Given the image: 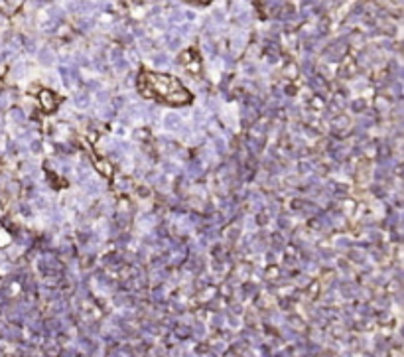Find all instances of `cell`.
Wrapping results in <instances>:
<instances>
[{
	"label": "cell",
	"mask_w": 404,
	"mask_h": 357,
	"mask_svg": "<svg viewBox=\"0 0 404 357\" xmlns=\"http://www.w3.org/2000/svg\"><path fill=\"white\" fill-rule=\"evenodd\" d=\"M138 91L142 97L170 107H183L192 103L194 97L180 83V79L156 72H142L138 75Z\"/></svg>",
	"instance_id": "1"
},
{
	"label": "cell",
	"mask_w": 404,
	"mask_h": 357,
	"mask_svg": "<svg viewBox=\"0 0 404 357\" xmlns=\"http://www.w3.org/2000/svg\"><path fill=\"white\" fill-rule=\"evenodd\" d=\"M190 2H195V4H207L210 0H190Z\"/></svg>",
	"instance_id": "2"
}]
</instances>
